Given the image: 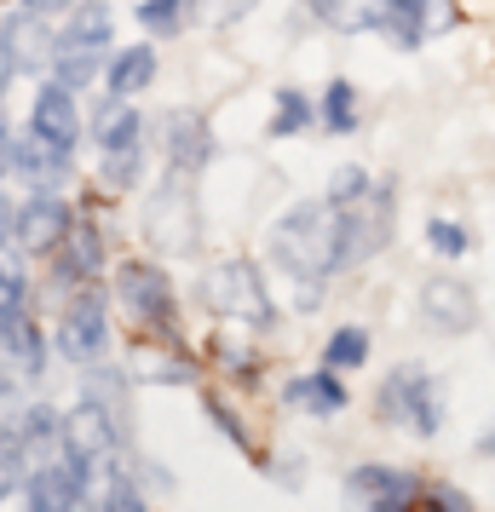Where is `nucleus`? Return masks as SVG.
Instances as JSON below:
<instances>
[{
  "label": "nucleus",
  "mask_w": 495,
  "mask_h": 512,
  "mask_svg": "<svg viewBox=\"0 0 495 512\" xmlns=\"http://www.w3.org/2000/svg\"><path fill=\"white\" fill-rule=\"evenodd\" d=\"M277 259L306 282L340 271V208L329 202V208L288 213L283 225H277Z\"/></svg>",
  "instance_id": "f257e3e1"
},
{
  "label": "nucleus",
  "mask_w": 495,
  "mask_h": 512,
  "mask_svg": "<svg viewBox=\"0 0 495 512\" xmlns=\"http://www.w3.org/2000/svg\"><path fill=\"white\" fill-rule=\"evenodd\" d=\"M380 420H392L403 432H415V438H432L438 432V392H432V380L421 369H398L386 380V392H380Z\"/></svg>",
  "instance_id": "f03ea898"
},
{
  "label": "nucleus",
  "mask_w": 495,
  "mask_h": 512,
  "mask_svg": "<svg viewBox=\"0 0 495 512\" xmlns=\"http://www.w3.org/2000/svg\"><path fill=\"white\" fill-rule=\"evenodd\" d=\"M352 512H415L421 507V478L403 466H357L346 478Z\"/></svg>",
  "instance_id": "7ed1b4c3"
},
{
  "label": "nucleus",
  "mask_w": 495,
  "mask_h": 512,
  "mask_svg": "<svg viewBox=\"0 0 495 512\" xmlns=\"http://www.w3.org/2000/svg\"><path fill=\"white\" fill-rule=\"evenodd\" d=\"M208 305L225 311V317H242V323H265L271 317V300L260 288V271L242 265V259H225L208 271Z\"/></svg>",
  "instance_id": "20e7f679"
},
{
  "label": "nucleus",
  "mask_w": 495,
  "mask_h": 512,
  "mask_svg": "<svg viewBox=\"0 0 495 512\" xmlns=\"http://www.w3.org/2000/svg\"><path fill=\"white\" fill-rule=\"evenodd\" d=\"M121 300H127V311L139 317L144 328H167L173 323V300H167V277L156 271V265H144V259H133V265H121Z\"/></svg>",
  "instance_id": "39448f33"
},
{
  "label": "nucleus",
  "mask_w": 495,
  "mask_h": 512,
  "mask_svg": "<svg viewBox=\"0 0 495 512\" xmlns=\"http://www.w3.org/2000/svg\"><path fill=\"white\" fill-rule=\"evenodd\" d=\"M421 323L438 328V334H467L478 323V305H472V288L455 277H438L421 288Z\"/></svg>",
  "instance_id": "423d86ee"
},
{
  "label": "nucleus",
  "mask_w": 495,
  "mask_h": 512,
  "mask_svg": "<svg viewBox=\"0 0 495 512\" xmlns=\"http://www.w3.org/2000/svg\"><path fill=\"white\" fill-rule=\"evenodd\" d=\"M58 351L75 357V363H93L98 351H104V305H98V294L70 305V317L58 328Z\"/></svg>",
  "instance_id": "0eeeda50"
},
{
  "label": "nucleus",
  "mask_w": 495,
  "mask_h": 512,
  "mask_svg": "<svg viewBox=\"0 0 495 512\" xmlns=\"http://www.w3.org/2000/svg\"><path fill=\"white\" fill-rule=\"evenodd\" d=\"M75 495H81V461H58V466H35L29 478V512H70Z\"/></svg>",
  "instance_id": "6e6552de"
},
{
  "label": "nucleus",
  "mask_w": 495,
  "mask_h": 512,
  "mask_svg": "<svg viewBox=\"0 0 495 512\" xmlns=\"http://www.w3.org/2000/svg\"><path fill=\"white\" fill-rule=\"evenodd\" d=\"M64 236H70V213H64L58 196H35V202L18 213V242H24L29 254H52Z\"/></svg>",
  "instance_id": "1a4fd4ad"
},
{
  "label": "nucleus",
  "mask_w": 495,
  "mask_h": 512,
  "mask_svg": "<svg viewBox=\"0 0 495 512\" xmlns=\"http://www.w3.org/2000/svg\"><path fill=\"white\" fill-rule=\"evenodd\" d=\"M64 443H70V455L81 466H93L98 455H110V415H104V409H98V403H81V409H75L70 420H64Z\"/></svg>",
  "instance_id": "9d476101"
},
{
  "label": "nucleus",
  "mask_w": 495,
  "mask_h": 512,
  "mask_svg": "<svg viewBox=\"0 0 495 512\" xmlns=\"http://www.w3.org/2000/svg\"><path fill=\"white\" fill-rule=\"evenodd\" d=\"M35 139L58 144V150L75 144V104H70L64 87H47V93L35 98Z\"/></svg>",
  "instance_id": "9b49d317"
},
{
  "label": "nucleus",
  "mask_w": 495,
  "mask_h": 512,
  "mask_svg": "<svg viewBox=\"0 0 495 512\" xmlns=\"http://www.w3.org/2000/svg\"><path fill=\"white\" fill-rule=\"evenodd\" d=\"M0 47H6V64H24V70H35V64H47V29H41V18H12L6 24V35H0Z\"/></svg>",
  "instance_id": "f8f14e48"
},
{
  "label": "nucleus",
  "mask_w": 495,
  "mask_h": 512,
  "mask_svg": "<svg viewBox=\"0 0 495 512\" xmlns=\"http://www.w3.org/2000/svg\"><path fill=\"white\" fill-rule=\"evenodd\" d=\"M288 403L294 409H311V415H334L346 403V386H334L329 374H311V380H294L288 386Z\"/></svg>",
  "instance_id": "ddd939ff"
},
{
  "label": "nucleus",
  "mask_w": 495,
  "mask_h": 512,
  "mask_svg": "<svg viewBox=\"0 0 495 512\" xmlns=\"http://www.w3.org/2000/svg\"><path fill=\"white\" fill-rule=\"evenodd\" d=\"M150 81H156V52H150V47L121 52V58H116V70H110V87H116L121 98H127V93H144Z\"/></svg>",
  "instance_id": "4468645a"
},
{
  "label": "nucleus",
  "mask_w": 495,
  "mask_h": 512,
  "mask_svg": "<svg viewBox=\"0 0 495 512\" xmlns=\"http://www.w3.org/2000/svg\"><path fill=\"white\" fill-rule=\"evenodd\" d=\"M208 162V127L196 116H173V167H202Z\"/></svg>",
  "instance_id": "2eb2a0df"
},
{
  "label": "nucleus",
  "mask_w": 495,
  "mask_h": 512,
  "mask_svg": "<svg viewBox=\"0 0 495 512\" xmlns=\"http://www.w3.org/2000/svg\"><path fill=\"white\" fill-rule=\"evenodd\" d=\"M0 351H12L24 369H41V334L24 323V317H12V323H0Z\"/></svg>",
  "instance_id": "dca6fc26"
},
{
  "label": "nucleus",
  "mask_w": 495,
  "mask_h": 512,
  "mask_svg": "<svg viewBox=\"0 0 495 512\" xmlns=\"http://www.w3.org/2000/svg\"><path fill=\"white\" fill-rule=\"evenodd\" d=\"M133 133H139V110H127V104H104V116H98V144L127 150Z\"/></svg>",
  "instance_id": "f3484780"
},
{
  "label": "nucleus",
  "mask_w": 495,
  "mask_h": 512,
  "mask_svg": "<svg viewBox=\"0 0 495 512\" xmlns=\"http://www.w3.org/2000/svg\"><path fill=\"white\" fill-rule=\"evenodd\" d=\"M110 41V18H104V6H87L70 29H64V47H104Z\"/></svg>",
  "instance_id": "a211bd4d"
},
{
  "label": "nucleus",
  "mask_w": 495,
  "mask_h": 512,
  "mask_svg": "<svg viewBox=\"0 0 495 512\" xmlns=\"http://www.w3.org/2000/svg\"><path fill=\"white\" fill-rule=\"evenodd\" d=\"M323 121H329L334 133H352L357 127V93L346 81H334L329 93H323Z\"/></svg>",
  "instance_id": "6ab92c4d"
},
{
  "label": "nucleus",
  "mask_w": 495,
  "mask_h": 512,
  "mask_svg": "<svg viewBox=\"0 0 495 512\" xmlns=\"http://www.w3.org/2000/svg\"><path fill=\"white\" fill-rule=\"evenodd\" d=\"M64 242H70L64 271H70V277H93V271H98V231H87V225H81V231L64 236Z\"/></svg>",
  "instance_id": "aec40b11"
},
{
  "label": "nucleus",
  "mask_w": 495,
  "mask_h": 512,
  "mask_svg": "<svg viewBox=\"0 0 495 512\" xmlns=\"http://www.w3.org/2000/svg\"><path fill=\"white\" fill-rule=\"evenodd\" d=\"M363 357H369V334H363V328H340V334L329 340V363L334 369H357Z\"/></svg>",
  "instance_id": "412c9836"
},
{
  "label": "nucleus",
  "mask_w": 495,
  "mask_h": 512,
  "mask_svg": "<svg viewBox=\"0 0 495 512\" xmlns=\"http://www.w3.org/2000/svg\"><path fill=\"white\" fill-rule=\"evenodd\" d=\"M426 242H432L444 259H461L472 248V236L461 231V225H449V219H432V225H426Z\"/></svg>",
  "instance_id": "4be33fe9"
},
{
  "label": "nucleus",
  "mask_w": 495,
  "mask_h": 512,
  "mask_svg": "<svg viewBox=\"0 0 495 512\" xmlns=\"http://www.w3.org/2000/svg\"><path fill=\"white\" fill-rule=\"evenodd\" d=\"M24 317V271L18 265H0V323Z\"/></svg>",
  "instance_id": "5701e85b"
},
{
  "label": "nucleus",
  "mask_w": 495,
  "mask_h": 512,
  "mask_svg": "<svg viewBox=\"0 0 495 512\" xmlns=\"http://www.w3.org/2000/svg\"><path fill=\"white\" fill-rule=\"evenodd\" d=\"M179 12H185V0H144L139 24L156 29V35H173V29H179Z\"/></svg>",
  "instance_id": "b1692460"
},
{
  "label": "nucleus",
  "mask_w": 495,
  "mask_h": 512,
  "mask_svg": "<svg viewBox=\"0 0 495 512\" xmlns=\"http://www.w3.org/2000/svg\"><path fill=\"white\" fill-rule=\"evenodd\" d=\"M306 121H311L306 98H300V93H277V116H271V133H300Z\"/></svg>",
  "instance_id": "393cba45"
},
{
  "label": "nucleus",
  "mask_w": 495,
  "mask_h": 512,
  "mask_svg": "<svg viewBox=\"0 0 495 512\" xmlns=\"http://www.w3.org/2000/svg\"><path fill=\"white\" fill-rule=\"evenodd\" d=\"M415 512H472V501L455 484H432V489H421V507Z\"/></svg>",
  "instance_id": "a878e982"
},
{
  "label": "nucleus",
  "mask_w": 495,
  "mask_h": 512,
  "mask_svg": "<svg viewBox=\"0 0 495 512\" xmlns=\"http://www.w3.org/2000/svg\"><path fill=\"white\" fill-rule=\"evenodd\" d=\"M58 75H64V87H81L93 75V47H64L58 52Z\"/></svg>",
  "instance_id": "bb28decb"
},
{
  "label": "nucleus",
  "mask_w": 495,
  "mask_h": 512,
  "mask_svg": "<svg viewBox=\"0 0 495 512\" xmlns=\"http://www.w3.org/2000/svg\"><path fill=\"white\" fill-rule=\"evenodd\" d=\"M363 190H369V179H363L357 167H340V173L329 179V202H334V208H346V202H357Z\"/></svg>",
  "instance_id": "cd10ccee"
},
{
  "label": "nucleus",
  "mask_w": 495,
  "mask_h": 512,
  "mask_svg": "<svg viewBox=\"0 0 495 512\" xmlns=\"http://www.w3.org/2000/svg\"><path fill=\"white\" fill-rule=\"evenodd\" d=\"M24 466H29L24 443H18V438H6V443H0V495H6V489H12L18 478H24Z\"/></svg>",
  "instance_id": "c85d7f7f"
},
{
  "label": "nucleus",
  "mask_w": 495,
  "mask_h": 512,
  "mask_svg": "<svg viewBox=\"0 0 495 512\" xmlns=\"http://www.w3.org/2000/svg\"><path fill=\"white\" fill-rule=\"evenodd\" d=\"M104 512H144V501L127 484H116V489H110V501H104Z\"/></svg>",
  "instance_id": "c756f323"
},
{
  "label": "nucleus",
  "mask_w": 495,
  "mask_h": 512,
  "mask_svg": "<svg viewBox=\"0 0 495 512\" xmlns=\"http://www.w3.org/2000/svg\"><path fill=\"white\" fill-rule=\"evenodd\" d=\"M12 167V144H6V133H0V173Z\"/></svg>",
  "instance_id": "7c9ffc66"
},
{
  "label": "nucleus",
  "mask_w": 495,
  "mask_h": 512,
  "mask_svg": "<svg viewBox=\"0 0 495 512\" xmlns=\"http://www.w3.org/2000/svg\"><path fill=\"white\" fill-rule=\"evenodd\" d=\"M29 6H35V12H47V6H58V0H29Z\"/></svg>",
  "instance_id": "2f4dec72"
},
{
  "label": "nucleus",
  "mask_w": 495,
  "mask_h": 512,
  "mask_svg": "<svg viewBox=\"0 0 495 512\" xmlns=\"http://www.w3.org/2000/svg\"><path fill=\"white\" fill-rule=\"evenodd\" d=\"M6 225H12V219H6V202H0V236H6Z\"/></svg>",
  "instance_id": "473e14b6"
},
{
  "label": "nucleus",
  "mask_w": 495,
  "mask_h": 512,
  "mask_svg": "<svg viewBox=\"0 0 495 512\" xmlns=\"http://www.w3.org/2000/svg\"><path fill=\"white\" fill-rule=\"evenodd\" d=\"M484 449H495V432H490V438H484Z\"/></svg>",
  "instance_id": "72a5a7b5"
},
{
  "label": "nucleus",
  "mask_w": 495,
  "mask_h": 512,
  "mask_svg": "<svg viewBox=\"0 0 495 512\" xmlns=\"http://www.w3.org/2000/svg\"><path fill=\"white\" fill-rule=\"evenodd\" d=\"M0 87H6V64H0Z\"/></svg>",
  "instance_id": "f704fd0d"
}]
</instances>
